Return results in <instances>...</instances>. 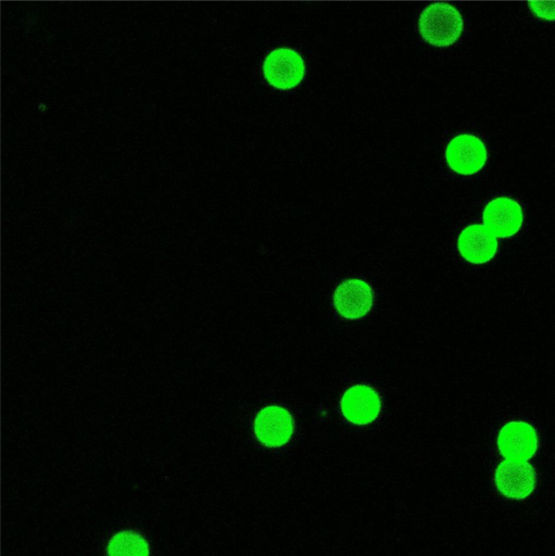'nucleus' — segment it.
<instances>
[{
    "label": "nucleus",
    "instance_id": "9d476101",
    "mask_svg": "<svg viewBox=\"0 0 555 556\" xmlns=\"http://www.w3.org/2000/svg\"><path fill=\"white\" fill-rule=\"evenodd\" d=\"M371 286L360 280H348L340 284L334 294V306L339 315L349 320L361 319L373 307Z\"/></svg>",
    "mask_w": 555,
    "mask_h": 556
},
{
    "label": "nucleus",
    "instance_id": "6e6552de",
    "mask_svg": "<svg viewBox=\"0 0 555 556\" xmlns=\"http://www.w3.org/2000/svg\"><path fill=\"white\" fill-rule=\"evenodd\" d=\"M461 257L474 265L493 261L499 249L498 238L484 224L466 226L458 238Z\"/></svg>",
    "mask_w": 555,
    "mask_h": 556
},
{
    "label": "nucleus",
    "instance_id": "f03ea898",
    "mask_svg": "<svg viewBox=\"0 0 555 556\" xmlns=\"http://www.w3.org/2000/svg\"><path fill=\"white\" fill-rule=\"evenodd\" d=\"M263 74L276 90H294L305 78V61L294 49L277 48L264 61Z\"/></svg>",
    "mask_w": 555,
    "mask_h": 556
},
{
    "label": "nucleus",
    "instance_id": "20e7f679",
    "mask_svg": "<svg viewBox=\"0 0 555 556\" xmlns=\"http://www.w3.org/2000/svg\"><path fill=\"white\" fill-rule=\"evenodd\" d=\"M498 449L507 461L527 462L538 449L535 427L524 421H512L503 425L498 435Z\"/></svg>",
    "mask_w": 555,
    "mask_h": 556
},
{
    "label": "nucleus",
    "instance_id": "39448f33",
    "mask_svg": "<svg viewBox=\"0 0 555 556\" xmlns=\"http://www.w3.org/2000/svg\"><path fill=\"white\" fill-rule=\"evenodd\" d=\"M484 225L497 238H511L519 233L524 223L522 206L516 200L501 196L490 202L483 212Z\"/></svg>",
    "mask_w": 555,
    "mask_h": 556
},
{
    "label": "nucleus",
    "instance_id": "423d86ee",
    "mask_svg": "<svg viewBox=\"0 0 555 556\" xmlns=\"http://www.w3.org/2000/svg\"><path fill=\"white\" fill-rule=\"evenodd\" d=\"M293 416L281 407L262 409L255 421V434L262 445L279 448L287 444L294 434Z\"/></svg>",
    "mask_w": 555,
    "mask_h": 556
},
{
    "label": "nucleus",
    "instance_id": "9b49d317",
    "mask_svg": "<svg viewBox=\"0 0 555 556\" xmlns=\"http://www.w3.org/2000/svg\"><path fill=\"white\" fill-rule=\"evenodd\" d=\"M108 556H149L148 543L140 534L121 532L111 538Z\"/></svg>",
    "mask_w": 555,
    "mask_h": 556
},
{
    "label": "nucleus",
    "instance_id": "7ed1b4c3",
    "mask_svg": "<svg viewBox=\"0 0 555 556\" xmlns=\"http://www.w3.org/2000/svg\"><path fill=\"white\" fill-rule=\"evenodd\" d=\"M488 159V151L481 138L461 134L448 144L446 160L449 168L459 175L470 176L481 171Z\"/></svg>",
    "mask_w": 555,
    "mask_h": 556
},
{
    "label": "nucleus",
    "instance_id": "f8f14e48",
    "mask_svg": "<svg viewBox=\"0 0 555 556\" xmlns=\"http://www.w3.org/2000/svg\"><path fill=\"white\" fill-rule=\"evenodd\" d=\"M528 7L540 20L555 22V2H529Z\"/></svg>",
    "mask_w": 555,
    "mask_h": 556
},
{
    "label": "nucleus",
    "instance_id": "f257e3e1",
    "mask_svg": "<svg viewBox=\"0 0 555 556\" xmlns=\"http://www.w3.org/2000/svg\"><path fill=\"white\" fill-rule=\"evenodd\" d=\"M464 29L460 11L448 3H434L424 9L419 19L422 39L434 47L456 44Z\"/></svg>",
    "mask_w": 555,
    "mask_h": 556
},
{
    "label": "nucleus",
    "instance_id": "0eeeda50",
    "mask_svg": "<svg viewBox=\"0 0 555 556\" xmlns=\"http://www.w3.org/2000/svg\"><path fill=\"white\" fill-rule=\"evenodd\" d=\"M495 482L503 496L521 500L533 494L537 476L528 462L504 461L497 467Z\"/></svg>",
    "mask_w": 555,
    "mask_h": 556
},
{
    "label": "nucleus",
    "instance_id": "1a4fd4ad",
    "mask_svg": "<svg viewBox=\"0 0 555 556\" xmlns=\"http://www.w3.org/2000/svg\"><path fill=\"white\" fill-rule=\"evenodd\" d=\"M346 420L356 425H368L381 413V398L369 386L357 385L348 389L340 403Z\"/></svg>",
    "mask_w": 555,
    "mask_h": 556
}]
</instances>
